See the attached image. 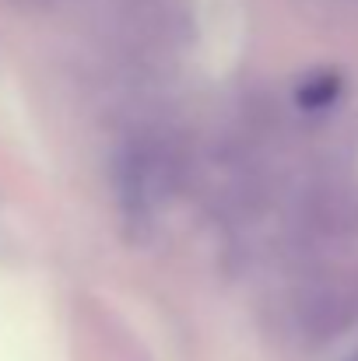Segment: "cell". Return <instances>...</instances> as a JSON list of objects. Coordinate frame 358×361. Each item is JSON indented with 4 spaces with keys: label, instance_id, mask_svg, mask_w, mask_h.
<instances>
[{
    "label": "cell",
    "instance_id": "cell-1",
    "mask_svg": "<svg viewBox=\"0 0 358 361\" xmlns=\"http://www.w3.org/2000/svg\"><path fill=\"white\" fill-rule=\"evenodd\" d=\"M334 99H338V78H330V74H323V78H316V81H309V85L299 88V102H302L306 109L327 106V102H334Z\"/></svg>",
    "mask_w": 358,
    "mask_h": 361
}]
</instances>
